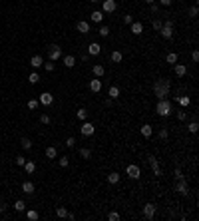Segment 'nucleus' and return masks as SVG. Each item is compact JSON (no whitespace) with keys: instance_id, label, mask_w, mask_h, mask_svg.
I'll list each match as a JSON object with an SVG mask.
<instances>
[{"instance_id":"6","label":"nucleus","mask_w":199,"mask_h":221,"mask_svg":"<svg viewBox=\"0 0 199 221\" xmlns=\"http://www.w3.org/2000/svg\"><path fill=\"white\" fill-rule=\"evenodd\" d=\"M143 215H145V219L155 217V205L153 203H145V205H143Z\"/></svg>"},{"instance_id":"47","label":"nucleus","mask_w":199,"mask_h":221,"mask_svg":"<svg viewBox=\"0 0 199 221\" xmlns=\"http://www.w3.org/2000/svg\"><path fill=\"white\" fill-rule=\"evenodd\" d=\"M42 66H44V70H46V72H52V70H54V64H52V62H48V64H42Z\"/></svg>"},{"instance_id":"12","label":"nucleus","mask_w":199,"mask_h":221,"mask_svg":"<svg viewBox=\"0 0 199 221\" xmlns=\"http://www.w3.org/2000/svg\"><path fill=\"white\" fill-rule=\"evenodd\" d=\"M76 30H78L80 34H88L90 32V24H88L86 20H80V22L76 24Z\"/></svg>"},{"instance_id":"2","label":"nucleus","mask_w":199,"mask_h":221,"mask_svg":"<svg viewBox=\"0 0 199 221\" xmlns=\"http://www.w3.org/2000/svg\"><path fill=\"white\" fill-rule=\"evenodd\" d=\"M155 112L159 114L161 118H165V116H171V102H167V100H159L157 102V106H155Z\"/></svg>"},{"instance_id":"17","label":"nucleus","mask_w":199,"mask_h":221,"mask_svg":"<svg viewBox=\"0 0 199 221\" xmlns=\"http://www.w3.org/2000/svg\"><path fill=\"white\" fill-rule=\"evenodd\" d=\"M64 66L66 68H74L76 66V58L72 56V54H70V56H64Z\"/></svg>"},{"instance_id":"40","label":"nucleus","mask_w":199,"mask_h":221,"mask_svg":"<svg viewBox=\"0 0 199 221\" xmlns=\"http://www.w3.org/2000/svg\"><path fill=\"white\" fill-rule=\"evenodd\" d=\"M197 130H199V124H197V122H195V120H193V122H191V124H189V131H191V134H195V131H197Z\"/></svg>"},{"instance_id":"31","label":"nucleus","mask_w":199,"mask_h":221,"mask_svg":"<svg viewBox=\"0 0 199 221\" xmlns=\"http://www.w3.org/2000/svg\"><path fill=\"white\" fill-rule=\"evenodd\" d=\"M28 82H30V84H38V82H40V76H38L36 72H32V74L28 76Z\"/></svg>"},{"instance_id":"56","label":"nucleus","mask_w":199,"mask_h":221,"mask_svg":"<svg viewBox=\"0 0 199 221\" xmlns=\"http://www.w3.org/2000/svg\"><path fill=\"white\" fill-rule=\"evenodd\" d=\"M90 2H92V4H98V2H100V0H90Z\"/></svg>"},{"instance_id":"45","label":"nucleus","mask_w":199,"mask_h":221,"mask_svg":"<svg viewBox=\"0 0 199 221\" xmlns=\"http://www.w3.org/2000/svg\"><path fill=\"white\" fill-rule=\"evenodd\" d=\"M74 146H76V139L74 138H68L66 139V147H74Z\"/></svg>"},{"instance_id":"23","label":"nucleus","mask_w":199,"mask_h":221,"mask_svg":"<svg viewBox=\"0 0 199 221\" xmlns=\"http://www.w3.org/2000/svg\"><path fill=\"white\" fill-rule=\"evenodd\" d=\"M108 96L112 98V100H116V98L120 96V88H117V86H112V88L108 90Z\"/></svg>"},{"instance_id":"39","label":"nucleus","mask_w":199,"mask_h":221,"mask_svg":"<svg viewBox=\"0 0 199 221\" xmlns=\"http://www.w3.org/2000/svg\"><path fill=\"white\" fill-rule=\"evenodd\" d=\"M86 118H88V112H86V110H84V108H82V110H78V120H82V122H84Z\"/></svg>"},{"instance_id":"30","label":"nucleus","mask_w":199,"mask_h":221,"mask_svg":"<svg viewBox=\"0 0 199 221\" xmlns=\"http://www.w3.org/2000/svg\"><path fill=\"white\" fill-rule=\"evenodd\" d=\"M177 102H179V104L183 106V108H185V106H189V104H191V100H189V96H181V98H177Z\"/></svg>"},{"instance_id":"32","label":"nucleus","mask_w":199,"mask_h":221,"mask_svg":"<svg viewBox=\"0 0 199 221\" xmlns=\"http://www.w3.org/2000/svg\"><path fill=\"white\" fill-rule=\"evenodd\" d=\"M147 159H149V165H151V169H157V167H159V161L155 159V155H149Z\"/></svg>"},{"instance_id":"29","label":"nucleus","mask_w":199,"mask_h":221,"mask_svg":"<svg viewBox=\"0 0 199 221\" xmlns=\"http://www.w3.org/2000/svg\"><path fill=\"white\" fill-rule=\"evenodd\" d=\"M26 217L30 219V221H36V219H38V211H34V209H28V211H26Z\"/></svg>"},{"instance_id":"1","label":"nucleus","mask_w":199,"mask_h":221,"mask_svg":"<svg viewBox=\"0 0 199 221\" xmlns=\"http://www.w3.org/2000/svg\"><path fill=\"white\" fill-rule=\"evenodd\" d=\"M169 92H171V86H169V80H165V78H159V80H155V84H153V94L157 96V100H167Z\"/></svg>"},{"instance_id":"51","label":"nucleus","mask_w":199,"mask_h":221,"mask_svg":"<svg viewBox=\"0 0 199 221\" xmlns=\"http://www.w3.org/2000/svg\"><path fill=\"white\" fill-rule=\"evenodd\" d=\"M124 22H125V24H132V22H133V18H132L129 14H125V16H124Z\"/></svg>"},{"instance_id":"27","label":"nucleus","mask_w":199,"mask_h":221,"mask_svg":"<svg viewBox=\"0 0 199 221\" xmlns=\"http://www.w3.org/2000/svg\"><path fill=\"white\" fill-rule=\"evenodd\" d=\"M165 62H167V64H175V62H177V54H175V52H169L167 56H165Z\"/></svg>"},{"instance_id":"14","label":"nucleus","mask_w":199,"mask_h":221,"mask_svg":"<svg viewBox=\"0 0 199 221\" xmlns=\"http://www.w3.org/2000/svg\"><path fill=\"white\" fill-rule=\"evenodd\" d=\"M185 72H187V66H183V64H175V76L177 78H183Z\"/></svg>"},{"instance_id":"11","label":"nucleus","mask_w":199,"mask_h":221,"mask_svg":"<svg viewBox=\"0 0 199 221\" xmlns=\"http://www.w3.org/2000/svg\"><path fill=\"white\" fill-rule=\"evenodd\" d=\"M100 52H101V46L98 42H92V44L88 46V54H90V56H98Z\"/></svg>"},{"instance_id":"16","label":"nucleus","mask_w":199,"mask_h":221,"mask_svg":"<svg viewBox=\"0 0 199 221\" xmlns=\"http://www.w3.org/2000/svg\"><path fill=\"white\" fill-rule=\"evenodd\" d=\"M143 32V26L139 22H132V34H135V36H139V34Z\"/></svg>"},{"instance_id":"19","label":"nucleus","mask_w":199,"mask_h":221,"mask_svg":"<svg viewBox=\"0 0 199 221\" xmlns=\"http://www.w3.org/2000/svg\"><path fill=\"white\" fill-rule=\"evenodd\" d=\"M90 90L92 92H100L101 90V82L100 80H90Z\"/></svg>"},{"instance_id":"7","label":"nucleus","mask_w":199,"mask_h":221,"mask_svg":"<svg viewBox=\"0 0 199 221\" xmlns=\"http://www.w3.org/2000/svg\"><path fill=\"white\" fill-rule=\"evenodd\" d=\"M54 102V96L50 94V92H44V94H40V98H38V104L42 106H50Z\"/></svg>"},{"instance_id":"18","label":"nucleus","mask_w":199,"mask_h":221,"mask_svg":"<svg viewBox=\"0 0 199 221\" xmlns=\"http://www.w3.org/2000/svg\"><path fill=\"white\" fill-rule=\"evenodd\" d=\"M92 72H94V76H96V78H100V76H104V66H101V64H96V66L94 68H92Z\"/></svg>"},{"instance_id":"41","label":"nucleus","mask_w":199,"mask_h":221,"mask_svg":"<svg viewBox=\"0 0 199 221\" xmlns=\"http://www.w3.org/2000/svg\"><path fill=\"white\" fill-rule=\"evenodd\" d=\"M40 122H42L44 126H48V124H50V116H48V114H42V116H40Z\"/></svg>"},{"instance_id":"13","label":"nucleus","mask_w":199,"mask_h":221,"mask_svg":"<svg viewBox=\"0 0 199 221\" xmlns=\"http://www.w3.org/2000/svg\"><path fill=\"white\" fill-rule=\"evenodd\" d=\"M42 64H44V58H42V56H38V54L30 58V66H32V68H40Z\"/></svg>"},{"instance_id":"38","label":"nucleus","mask_w":199,"mask_h":221,"mask_svg":"<svg viewBox=\"0 0 199 221\" xmlns=\"http://www.w3.org/2000/svg\"><path fill=\"white\" fill-rule=\"evenodd\" d=\"M151 26H153L155 32H159V30H161V26H163V22H161V20H153V24H151Z\"/></svg>"},{"instance_id":"28","label":"nucleus","mask_w":199,"mask_h":221,"mask_svg":"<svg viewBox=\"0 0 199 221\" xmlns=\"http://www.w3.org/2000/svg\"><path fill=\"white\" fill-rule=\"evenodd\" d=\"M14 209H16V211H24V209H26V203H24L22 199H18V201L14 203Z\"/></svg>"},{"instance_id":"34","label":"nucleus","mask_w":199,"mask_h":221,"mask_svg":"<svg viewBox=\"0 0 199 221\" xmlns=\"http://www.w3.org/2000/svg\"><path fill=\"white\" fill-rule=\"evenodd\" d=\"M56 215H58V217H66L68 209H66V207H56Z\"/></svg>"},{"instance_id":"9","label":"nucleus","mask_w":199,"mask_h":221,"mask_svg":"<svg viewBox=\"0 0 199 221\" xmlns=\"http://www.w3.org/2000/svg\"><path fill=\"white\" fill-rule=\"evenodd\" d=\"M80 131H82V135H92L96 131V127L90 124V122H84L82 124V127H80Z\"/></svg>"},{"instance_id":"8","label":"nucleus","mask_w":199,"mask_h":221,"mask_svg":"<svg viewBox=\"0 0 199 221\" xmlns=\"http://www.w3.org/2000/svg\"><path fill=\"white\" fill-rule=\"evenodd\" d=\"M116 8H117L116 0H104V4H101V10H104V12H108V14H109V12H113Z\"/></svg>"},{"instance_id":"21","label":"nucleus","mask_w":199,"mask_h":221,"mask_svg":"<svg viewBox=\"0 0 199 221\" xmlns=\"http://www.w3.org/2000/svg\"><path fill=\"white\" fill-rule=\"evenodd\" d=\"M117 181H120V173H116V171H112L108 175V183H112V185H116Z\"/></svg>"},{"instance_id":"43","label":"nucleus","mask_w":199,"mask_h":221,"mask_svg":"<svg viewBox=\"0 0 199 221\" xmlns=\"http://www.w3.org/2000/svg\"><path fill=\"white\" fill-rule=\"evenodd\" d=\"M28 108H30V110H36V108H38V100H28Z\"/></svg>"},{"instance_id":"24","label":"nucleus","mask_w":199,"mask_h":221,"mask_svg":"<svg viewBox=\"0 0 199 221\" xmlns=\"http://www.w3.org/2000/svg\"><path fill=\"white\" fill-rule=\"evenodd\" d=\"M56 155H58L56 147H52V146H50V147H46V158H48V159H54Z\"/></svg>"},{"instance_id":"37","label":"nucleus","mask_w":199,"mask_h":221,"mask_svg":"<svg viewBox=\"0 0 199 221\" xmlns=\"http://www.w3.org/2000/svg\"><path fill=\"white\" fill-rule=\"evenodd\" d=\"M100 36H101V38H108V36H109V28H108V26H101V28H100Z\"/></svg>"},{"instance_id":"15","label":"nucleus","mask_w":199,"mask_h":221,"mask_svg":"<svg viewBox=\"0 0 199 221\" xmlns=\"http://www.w3.org/2000/svg\"><path fill=\"white\" fill-rule=\"evenodd\" d=\"M139 131H141V135H143V138H149V135L153 134V127H151L149 124H145V126H141V127H139Z\"/></svg>"},{"instance_id":"46","label":"nucleus","mask_w":199,"mask_h":221,"mask_svg":"<svg viewBox=\"0 0 199 221\" xmlns=\"http://www.w3.org/2000/svg\"><path fill=\"white\" fill-rule=\"evenodd\" d=\"M149 6H151V12H153V14H157V12H159V4H157V2L149 4Z\"/></svg>"},{"instance_id":"3","label":"nucleus","mask_w":199,"mask_h":221,"mask_svg":"<svg viewBox=\"0 0 199 221\" xmlns=\"http://www.w3.org/2000/svg\"><path fill=\"white\" fill-rule=\"evenodd\" d=\"M159 32H161V36L165 38V40H171L173 38V24H171V20H165Z\"/></svg>"},{"instance_id":"55","label":"nucleus","mask_w":199,"mask_h":221,"mask_svg":"<svg viewBox=\"0 0 199 221\" xmlns=\"http://www.w3.org/2000/svg\"><path fill=\"white\" fill-rule=\"evenodd\" d=\"M2 211H4V205H2V201H0V213H2Z\"/></svg>"},{"instance_id":"57","label":"nucleus","mask_w":199,"mask_h":221,"mask_svg":"<svg viewBox=\"0 0 199 221\" xmlns=\"http://www.w3.org/2000/svg\"><path fill=\"white\" fill-rule=\"evenodd\" d=\"M145 2H147V4H153V2H155V0H145Z\"/></svg>"},{"instance_id":"50","label":"nucleus","mask_w":199,"mask_h":221,"mask_svg":"<svg viewBox=\"0 0 199 221\" xmlns=\"http://www.w3.org/2000/svg\"><path fill=\"white\" fill-rule=\"evenodd\" d=\"M26 163V159L22 158V155H18V158H16V165H24Z\"/></svg>"},{"instance_id":"20","label":"nucleus","mask_w":199,"mask_h":221,"mask_svg":"<svg viewBox=\"0 0 199 221\" xmlns=\"http://www.w3.org/2000/svg\"><path fill=\"white\" fill-rule=\"evenodd\" d=\"M22 191L24 193H34V183L32 181H24L22 183Z\"/></svg>"},{"instance_id":"44","label":"nucleus","mask_w":199,"mask_h":221,"mask_svg":"<svg viewBox=\"0 0 199 221\" xmlns=\"http://www.w3.org/2000/svg\"><path fill=\"white\" fill-rule=\"evenodd\" d=\"M108 219L109 221H117V219H120V215H117L116 211H112V213H108Z\"/></svg>"},{"instance_id":"48","label":"nucleus","mask_w":199,"mask_h":221,"mask_svg":"<svg viewBox=\"0 0 199 221\" xmlns=\"http://www.w3.org/2000/svg\"><path fill=\"white\" fill-rule=\"evenodd\" d=\"M173 175H175V179H183V175H181V169H179V167H175Z\"/></svg>"},{"instance_id":"4","label":"nucleus","mask_w":199,"mask_h":221,"mask_svg":"<svg viewBox=\"0 0 199 221\" xmlns=\"http://www.w3.org/2000/svg\"><path fill=\"white\" fill-rule=\"evenodd\" d=\"M48 56H50V60H52V62L60 60V56H62V48H60L58 44H52V46H48Z\"/></svg>"},{"instance_id":"10","label":"nucleus","mask_w":199,"mask_h":221,"mask_svg":"<svg viewBox=\"0 0 199 221\" xmlns=\"http://www.w3.org/2000/svg\"><path fill=\"white\" fill-rule=\"evenodd\" d=\"M175 191L177 193H181V195H187V183H185V179H177V183H175Z\"/></svg>"},{"instance_id":"49","label":"nucleus","mask_w":199,"mask_h":221,"mask_svg":"<svg viewBox=\"0 0 199 221\" xmlns=\"http://www.w3.org/2000/svg\"><path fill=\"white\" fill-rule=\"evenodd\" d=\"M185 118H187V114H185V112H177V120H179V122H183Z\"/></svg>"},{"instance_id":"22","label":"nucleus","mask_w":199,"mask_h":221,"mask_svg":"<svg viewBox=\"0 0 199 221\" xmlns=\"http://www.w3.org/2000/svg\"><path fill=\"white\" fill-rule=\"evenodd\" d=\"M92 20H94V22H101V20H104V12L101 10H94L92 12Z\"/></svg>"},{"instance_id":"35","label":"nucleus","mask_w":199,"mask_h":221,"mask_svg":"<svg viewBox=\"0 0 199 221\" xmlns=\"http://www.w3.org/2000/svg\"><path fill=\"white\" fill-rule=\"evenodd\" d=\"M121 60H124L121 52H113V54H112V62H116V64H117V62H121Z\"/></svg>"},{"instance_id":"33","label":"nucleus","mask_w":199,"mask_h":221,"mask_svg":"<svg viewBox=\"0 0 199 221\" xmlns=\"http://www.w3.org/2000/svg\"><path fill=\"white\" fill-rule=\"evenodd\" d=\"M20 143H22V150H30V147H32V142L28 138H22V142H20Z\"/></svg>"},{"instance_id":"54","label":"nucleus","mask_w":199,"mask_h":221,"mask_svg":"<svg viewBox=\"0 0 199 221\" xmlns=\"http://www.w3.org/2000/svg\"><path fill=\"white\" fill-rule=\"evenodd\" d=\"M159 4L161 6H171V0H159Z\"/></svg>"},{"instance_id":"42","label":"nucleus","mask_w":199,"mask_h":221,"mask_svg":"<svg viewBox=\"0 0 199 221\" xmlns=\"http://www.w3.org/2000/svg\"><path fill=\"white\" fill-rule=\"evenodd\" d=\"M197 12H199V10H197V6H191V8H189V12H187V14L191 16V18H195V16H197Z\"/></svg>"},{"instance_id":"36","label":"nucleus","mask_w":199,"mask_h":221,"mask_svg":"<svg viewBox=\"0 0 199 221\" xmlns=\"http://www.w3.org/2000/svg\"><path fill=\"white\" fill-rule=\"evenodd\" d=\"M159 138H161V139H167L169 138V130H167V127H161V130H159Z\"/></svg>"},{"instance_id":"52","label":"nucleus","mask_w":199,"mask_h":221,"mask_svg":"<svg viewBox=\"0 0 199 221\" xmlns=\"http://www.w3.org/2000/svg\"><path fill=\"white\" fill-rule=\"evenodd\" d=\"M191 58H193V62H199V52H197V50H193Z\"/></svg>"},{"instance_id":"25","label":"nucleus","mask_w":199,"mask_h":221,"mask_svg":"<svg viewBox=\"0 0 199 221\" xmlns=\"http://www.w3.org/2000/svg\"><path fill=\"white\" fill-rule=\"evenodd\" d=\"M80 155H82L84 159H90L92 158V150L90 147H82V150H80Z\"/></svg>"},{"instance_id":"53","label":"nucleus","mask_w":199,"mask_h":221,"mask_svg":"<svg viewBox=\"0 0 199 221\" xmlns=\"http://www.w3.org/2000/svg\"><path fill=\"white\" fill-rule=\"evenodd\" d=\"M68 165V158H60V167H66Z\"/></svg>"},{"instance_id":"5","label":"nucleus","mask_w":199,"mask_h":221,"mask_svg":"<svg viewBox=\"0 0 199 221\" xmlns=\"http://www.w3.org/2000/svg\"><path fill=\"white\" fill-rule=\"evenodd\" d=\"M125 173H128V177H132V179H139V167L135 163H132V165H128V169H125Z\"/></svg>"},{"instance_id":"26","label":"nucleus","mask_w":199,"mask_h":221,"mask_svg":"<svg viewBox=\"0 0 199 221\" xmlns=\"http://www.w3.org/2000/svg\"><path fill=\"white\" fill-rule=\"evenodd\" d=\"M22 167L26 169L28 173H34V169H36V163H34V161H26V163H24Z\"/></svg>"}]
</instances>
